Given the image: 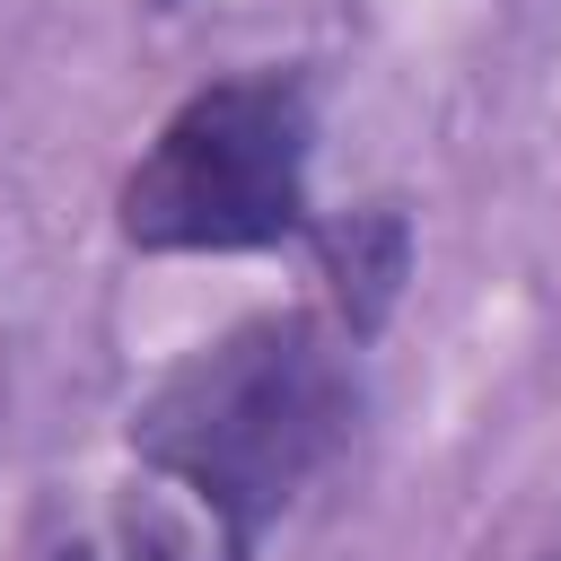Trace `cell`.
Masks as SVG:
<instances>
[{
  "label": "cell",
  "instance_id": "7a4b0ae2",
  "mask_svg": "<svg viewBox=\"0 0 561 561\" xmlns=\"http://www.w3.org/2000/svg\"><path fill=\"white\" fill-rule=\"evenodd\" d=\"M316 79L228 70L193 88L114 184L131 254H272L316 228Z\"/></svg>",
  "mask_w": 561,
  "mask_h": 561
},
{
  "label": "cell",
  "instance_id": "6da1fadb",
  "mask_svg": "<svg viewBox=\"0 0 561 561\" xmlns=\"http://www.w3.org/2000/svg\"><path fill=\"white\" fill-rule=\"evenodd\" d=\"M359 430V342L316 307H263L193 342L123 421L131 456L193 491L228 561L298 508V491Z\"/></svg>",
  "mask_w": 561,
  "mask_h": 561
},
{
  "label": "cell",
  "instance_id": "3957f363",
  "mask_svg": "<svg viewBox=\"0 0 561 561\" xmlns=\"http://www.w3.org/2000/svg\"><path fill=\"white\" fill-rule=\"evenodd\" d=\"M307 254L324 272V298H333V324L368 351L412 280V219L403 202H359V210H333L307 228Z\"/></svg>",
  "mask_w": 561,
  "mask_h": 561
},
{
  "label": "cell",
  "instance_id": "5b68a950",
  "mask_svg": "<svg viewBox=\"0 0 561 561\" xmlns=\"http://www.w3.org/2000/svg\"><path fill=\"white\" fill-rule=\"evenodd\" d=\"M149 9H158V18H175V9H184V0H149Z\"/></svg>",
  "mask_w": 561,
  "mask_h": 561
},
{
  "label": "cell",
  "instance_id": "277c9868",
  "mask_svg": "<svg viewBox=\"0 0 561 561\" xmlns=\"http://www.w3.org/2000/svg\"><path fill=\"white\" fill-rule=\"evenodd\" d=\"M53 561H184V535L140 508V517H114V526L88 535V543H61Z\"/></svg>",
  "mask_w": 561,
  "mask_h": 561
},
{
  "label": "cell",
  "instance_id": "8992f818",
  "mask_svg": "<svg viewBox=\"0 0 561 561\" xmlns=\"http://www.w3.org/2000/svg\"><path fill=\"white\" fill-rule=\"evenodd\" d=\"M543 561H561V552H543Z\"/></svg>",
  "mask_w": 561,
  "mask_h": 561
}]
</instances>
